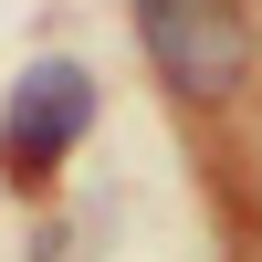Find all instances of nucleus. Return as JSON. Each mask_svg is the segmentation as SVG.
<instances>
[{
    "mask_svg": "<svg viewBox=\"0 0 262 262\" xmlns=\"http://www.w3.org/2000/svg\"><path fill=\"white\" fill-rule=\"evenodd\" d=\"M84 126H95V74L84 63H32V74H11V105H0V168L53 179Z\"/></svg>",
    "mask_w": 262,
    "mask_h": 262,
    "instance_id": "nucleus-2",
    "label": "nucleus"
},
{
    "mask_svg": "<svg viewBox=\"0 0 262 262\" xmlns=\"http://www.w3.org/2000/svg\"><path fill=\"white\" fill-rule=\"evenodd\" d=\"M137 42L179 105H231L262 63L252 0H137Z\"/></svg>",
    "mask_w": 262,
    "mask_h": 262,
    "instance_id": "nucleus-1",
    "label": "nucleus"
}]
</instances>
